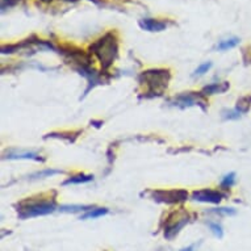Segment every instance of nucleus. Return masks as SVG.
I'll return each instance as SVG.
<instances>
[{
	"label": "nucleus",
	"mask_w": 251,
	"mask_h": 251,
	"mask_svg": "<svg viewBox=\"0 0 251 251\" xmlns=\"http://www.w3.org/2000/svg\"><path fill=\"white\" fill-rule=\"evenodd\" d=\"M90 50L91 53L95 54V57L99 59L100 65L104 70H108L119 55V37H117V34L113 30L107 32L90 46Z\"/></svg>",
	"instance_id": "obj_1"
},
{
	"label": "nucleus",
	"mask_w": 251,
	"mask_h": 251,
	"mask_svg": "<svg viewBox=\"0 0 251 251\" xmlns=\"http://www.w3.org/2000/svg\"><path fill=\"white\" fill-rule=\"evenodd\" d=\"M57 210V204L54 200H48V199H40V200H33V199H26L19 202V218L20 220H26V218L40 217V216H48V214L54 213Z\"/></svg>",
	"instance_id": "obj_2"
},
{
	"label": "nucleus",
	"mask_w": 251,
	"mask_h": 251,
	"mask_svg": "<svg viewBox=\"0 0 251 251\" xmlns=\"http://www.w3.org/2000/svg\"><path fill=\"white\" fill-rule=\"evenodd\" d=\"M171 73L166 69H151L141 73L138 76L140 83H144L148 87V94L152 96L162 95V92L169 86Z\"/></svg>",
	"instance_id": "obj_3"
},
{
	"label": "nucleus",
	"mask_w": 251,
	"mask_h": 251,
	"mask_svg": "<svg viewBox=\"0 0 251 251\" xmlns=\"http://www.w3.org/2000/svg\"><path fill=\"white\" fill-rule=\"evenodd\" d=\"M150 198L156 202L163 204H179L188 199V192L185 190H155L150 191Z\"/></svg>",
	"instance_id": "obj_4"
},
{
	"label": "nucleus",
	"mask_w": 251,
	"mask_h": 251,
	"mask_svg": "<svg viewBox=\"0 0 251 251\" xmlns=\"http://www.w3.org/2000/svg\"><path fill=\"white\" fill-rule=\"evenodd\" d=\"M191 216L188 214V212H184V210H180L179 213H176V217L173 218V216H170L167 218V225L165 227V238L171 241L179 234V231L183 229V227L190 223Z\"/></svg>",
	"instance_id": "obj_5"
},
{
	"label": "nucleus",
	"mask_w": 251,
	"mask_h": 251,
	"mask_svg": "<svg viewBox=\"0 0 251 251\" xmlns=\"http://www.w3.org/2000/svg\"><path fill=\"white\" fill-rule=\"evenodd\" d=\"M174 105L180 108L192 107V105H200V107L205 111L206 109V101L202 98V94H198V92H183L180 95H177L176 98H174L171 101Z\"/></svg>",
	"instance_id": "obj_6"
},
{
	"label": "nucleus",
	"mask_w": 251,
	"mask_h": 251,
	"mask_svg": "<svg viewBox=\"0 0 251 251\" xmlns=\"http://www.w3.org/2000/svg\"><path fill=\"white\" fill-rule=\"evenodd\" d=\"M226 195L217 190H199L192 192V200L200 202H209V204H220Z\"/></svg>",
	"instance_id": "obj_7"
},
{
	"label": "nucleus",
	"mask_w": 251,
	"mask_h": 251,
	"mask_svg": "<svg viewBox=\"0 0 251 251\" xmlns=\"http://www.w3.org/2000/svg\"><path fill=\"white\" fill-rule=\"evenodd\" d=\"M138 25H140L141 29L144 30H148V32H162L165 30L169 26V23L167 21L159 20V19H142V20L138 21Z\"/></svg>",
	"instance_id": "obj_8"
},
{
	"label": "nucleus",
	"mask_w": 251,
	"mask_h": 251,
	"mask_svg": "<svg viewBox=\"0 0 251 251\" xmlns=\"http://www.w3.org/2000/svg\"><path fill=\"white\" fill-rule=\"evenodd\" d=\"M229 83L223 82V83H212L209 86H205L201 90L202 95H216V94H225L229 90Z\"/></svg>",
	"instance_id": "obj_9"
},
{
	"label": "nucleus",
	"mask_w": 251,
	"mask_h": 251,
	"mask_svg": "<svg viewBox=\"0 0 251 251\" xmlns=\"http://www.w3.org/2000/svg\"><path fill=\"white\" fill-rule=\"evenodd\" d=\"M4 158H8V159H32V161L37 162L45 161L44 158H41V155H38L37 152L32 151H9Z\"/></svg>",
	"instance_id": "obj_10"
},
{
	"label": "nucleus",
	"mask_w": 251,
	"mask_h": 251,
	"mask_svg": "<svg viewBox=\"0 0 251 251\" xmlns=\"http://www.w3.org/2000/svg\"><path fill=\"white\" fill-rule=\"evenodd\" d=\"M94 180V175H86V174H76L74 176L69 177L67 180L62 183V185H70V184H83L88 181Z\"/></svg>",
	"instance_id": "obj_11"
},
{
	"label": "nucleus",
	"mask_w": 251,
	"mask_h": 251,
	"mask_svg": "<svg viewBox=\"0 0 251 251\" xmlns=\"http://www.w3.org/2000/svg\"><path fill=\"white\" fill-rule=\"evenodd\" d=\"M109 210L107 208H94V209L88 210L84 214L80 216V220H95V218L103 217L105 214H108Z\"/></svg>",
	"instance_id": "obj_12"
},
{
	"label": "nucleus",
	"mask_w": 251,
	"mask_h": 251,
	"mask_svg": "<svg viewBox=\"0 0 251 251\" xmlns=\"http://www.w3.org/2000/svg\"><path fill=\"white\" fill-rule=\"evenodd\" d=\"M251 108V95H246L239 98L238 101H237V105H235V109L239 112V113H247L250 111Z\"/></svg>",
	"instance_id": "obj_13"
},
{
	"label": "nucleus",
	"mask_w": 251,
	"mask_h": 251,
	"mask_svg": "<svg viewBox=\"0 0 251 251\" xmlns=\"http://www.w3.org/2000/svg\"><path fill=\"white\" fill-rule=\"evenodd\" d=\"M58 174H65L63 170H55V169H45L42 171H38V173H34L30 175V179H42V177H50L54 176V175H58Z\"/></svg>",
	"instance_id": "obj_14"
},
{
	"label": "nucleus",
	"mask_w": 251,
	"mask_h": 251,
	"mask_svg": "<svg viewBox=\"0 0 251 251\" xmlns=\"http://www.w3.org/2000/svg\"><path fill=\"white\" fill-rule=\"evenodd\" d=\"M94 209L91 205H61L58 206V210L65 213H75V212H88Z\"/></svg>",
	"instance_id": "obj_15"
},
{
	"label": "nucleus",
	"mask_w": 251,
	"mask_h": 251,
	"mask_svg": "<svg viewBox=\"0 0 251 251\" xmlns=\"http://www.w3.org/2000/svg\"><path fill=\"white\" fill-rule=\"evenodd\" d=\"M239 44V38L238 37H231V38H227V40H224L221 41L220 44H217V50L220 51H225V50H229V49H233L235 46Z\"/></svg>",
	"instance_id": "obj_16"
},
{
	"label": "nucleus",
	"mask_w": 251,
	"mask_h": 251,
	"mask_svg": "<svg viewBox=\"0 0 251 251\" xmlns=\"http://www.w3.org/2000/svg\"><path fill=\"white\" fill-rule=\"evenodd\" d=\"M235 183V174L234 173H230L227 174L226 176H224V179L221 180V187L224 188H230L233 187Z\"/></svg>",
	"instance_id": "obj_17"
},
{
	"label": "nucleus",
	"mask_w": 251,
	"mask_h": 251,
	"mask_svg": "<svg viewBox=\"0 0 251 251\" xmlns=\"http://www.w3.org/2000/svg\"><path fill=\"white\" fill-rule=\"evenodd\" d=\"M206 225L209 226V229L212 230V233H213L217 238H223L224 237V230H223V226L221 225H218V224L216 223H206Z\"/></svg>",
	"instance_id": "obj_18"
},
{
	"label": "nucleus",
	"mask_w": 251,
	"mask_h": 251,
	"mask_svg": "<svg viewBox=\"0 0 251 251\" xmlns=\"http://www.w3.org/2000/svg\"><path fill=\"white\" fill-rule=\"evenodd\" d=\"M210 67H212V62H206V63H202L201 66H199L194 73V76H201L205 73L210 70Z\"/></svg>",
	"instance_id": "obj_19"
},
{
	"label": "nucleus",
	"mask_w": 251,
	"mask_h": 251,
	"mask_svg": "<svg viewBox=\"0 0 251 251\" xmlns=\"http://www.w3.org/2000/svg\"><path fill=\"white\" fill-rule=\"evenodd\" d=\"M241 116H242V113H239L237 109H233V111H224L223 112V117L225 120H238Z\"/></svg>",
	"instance_id": "obj_20"
},
{
	"label": "nucleus",
	"mask_w": 251,
	"mask_h": 251,
	"mask_svg": "<svg viewBox=\"0 0 251 251\" xmlns=\"http://www.w3.org/2000/svg\"><path fill=\"white\" fill-rule=\"evenodd\" d=\"M216 214H224V216H234L235 210L231 209V208H217V209L210 210Z\"/></svg>",
	"instance_id": "obj_21"
},
{
	"label": "nucleus",
	"mask_w": 251,
	"mask_h": 251,
	"mask_svg": "<svg viewBox=\"0 0 251 251\" xmlns=\"http://www.w3.org/2000/svg\"><path fill=\"white\" fill-rule=\"evenodd\" d=\"M180 251H194V246H188V247H184V249H181Z\"/></svg>",
	"instance_id": "obj_22"
},
{
	"label": "nucleus",
	"mask_w": 251,
	"mask_h": 251,
	"mask_svg": "<svg viewBox=\"0 0 251 251\" xmlns=\"http://www.w3.org/2000/svg\"><path fill=\"white\" fill-rule=\"evenodd\" d=\"M104 251H105V250H104Z\"/></svg>",
	"instance_id": "obj_23"
}]
</instances>
